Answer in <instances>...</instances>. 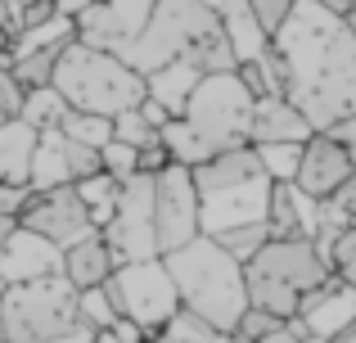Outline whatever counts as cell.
<instances>
[{"mask_svg":"<svg viewBox=\"0 0 356 343\" xmlns=\"http://www.w3.org/2000/svg\"><path fill=\"white\" fill-rule=\"evenodd\" d=\"M145 18L149 14H136V9H127V5L99 0V5H86L81 14H72V36H77V45H86V50L118 54L122 59V50L136 41V32L145 27Z\"/></svg>","mask_w":356,"mask_h":343,"instance_id":"15","label":"cell"},{"mask_svg":"<svg viewBox=\"0 0 356 343\" xmlns=\"http://www.w3.org/2000/svg\"><path fill=\"white\" fill-rule=\"evenodd\" d=\"M266 230H270V239L302 235V217H298V190H293V185H270ZM302 239H307V235H302Z\"/></svg>","mask_w":356,"mask_h":343,"instance_id":"24","label":"cell"},{"mask_svg":"<svg viewBox=\"0 0 356 343\" xmlns=\"http://www.w3.org/2000/svg\"><path fill=\"white\" fill-rule=\"evenodd\" d=\"M18 109H23V86L9 77V68H0V127L14 122Z\"/></svg>","mask_w":356,"mask_h":343,"instance_id":"37","label":"cell"},{"mask_svg":"<svg viewBox=\"0 0 356 343\" xmlns=\"http://www.w3.org/2000/svg\"><path fill=\"white\" fill-rule=\"evenodd\" d=\"M352 226H356V221H352Z\"/></svg>","mask_w":356,"mask_h":343,"instance_id":"51","label":"cell"},{"mask_svg":"<svg viewBox=\"0 0 356 343\" xmlns=\"http://www.w3.org/2000/svg\"><path fill=\"white\" fill-rule=\"evenodd\" d=\"M199 5L221 23V32H226V41H230V54H235V63H252V59H261V54H266L270 36L257 27L248 0H199Z\"/></svg>","mask_w":356,"mask_h":343,"instance_id":"18","label":"cell"},{"mask_svg":"<svg viewBox=\"0 0 356 343\" xmlns=\"http://www.w3.org/2000/svg\"><path fill=\"white\" fill-rule=\"evenodd\" d=\"M339 343H356V330H352V335H343V339H339Z\"/></svg>","mask_w":356,"mask_h":343,"instance_id":"50","label":"cell"},{"mask_svg":"<svg viewBox=\"0 0 356 343\" xmlns=\"http://www.w3.org/2000/svg\"><path fill=\"white\" fill-rule=\"evenodd\" d=\"M45 276H63V253L54 244H45L41 235L14 226L9 239L0 244V289H14V285H32Z\"/></svg>","mask_w":356,"mask_h":343,"instance_id":"16","label":"cell"},{"mask_svg":"<svg viewBox=\"0 0 356 343\" xmlns=\"http://www.w3.org/2000/svg\"><path fill=\"white\" fill-rule=\"evenodd\" d=\"M50 343H95V330H86V326L77 321L68 335H59V339H50Z\"/></svg>","mask_w":356,"mask_h":343,"instance_id":"45","label":"cell"},{"mask_svg":"<svg viewBox=\"0 0 356 343\" xmlns=\"http://www.w3.org/2000/svg\"><path fill=\"white\" fill-rule=\"evenodd\" d=\"M9 230H14V221H9V217H0V244L9 239Z\"/></svg>","mask_w":356,"mask_h":343,"instance_id":"47","label":"cell"},{"mask_svg":"<svg viewBox=\"0 0 356 343\" xmlns=\"http://www.w3.org/2000/svg\"><path fill=\"white\" fill-rule=\"evenodd\" d=\"M298 0H248V9H252V18H257V27L266 36H275V27L289 18V9H293Z\"/></svg>","mask_w":356,"mask_h":343,"instance_id":"36","label":"cell"},{"mask_svg":"<svg viewBox=\"0 0 356 343\" xmlns=\"http://www.w3.org/2000/svg\"><path fill=\"white\" fill-rule=\"evenodd\" d=\"M0 5H9L14 14H23V9H27V5H36V0H0Z\"/></svg>","mask_w":356,"mask_h":343,"instance_id":"46","label":"cell"},{"mask_svg":"<svg viewBox=\"0 0 356 343\" xmlns=\"http://www.w3.org/2000/svg\"><path fill=\"white\" fill-rule=\"evenodd\" d=\"M298 330L307 339H321V343H339L343 335L356 330V294L343 280H325L316 294H307L302 308H298Z\"/></svg>","mask_w":356,"mask_h":343,"instance_id":"14","label":"cell"},{"mask_svg":"<svg viewBox=\"0 0 356 343\" xmlns=\"http://www.w3.org/2000/svg\"><path fill=\"white\" fill-rule=\"evenodd\" d=\"M63 163H68V181L77 185V181H86V176L99 172V150H86V145L63 136Z\"/></svg>","mask_w":356,"mask_h":343,"instance_id":"33","label":"cell"},{"mask_svg":"<svg viewBox=\"0 0 356 343\" xmlns=\"http://www.w3.org/2000/svg\"><path fill=\"white\" fill-rule=\"evenodd\" d=\"M203 72L194 63H167V68L149 72L145 77V99H154L158 109H167V118H181L185 113V99L194 95Z\"/></svg>","mask_w":356,"mask_h":343,"instance_id":"20","label":"cell"},{"mask_svg":"<svg viewBox=\"0 0 356 343\" xmlns=\"http://www.w3.org/2000/svg\"><path fill=\"white\" fill-rule=\"evenodd\" d=\"M36 131L27 122H5L0 127V185H27V168H32Z\"/></svg>","mask_w":356,"mask_h":343,"instance_id":"21","label":"cell"},{"mask_svg":"<svg viewBox=\"0 0 356 343\" xmlns=\"http://www.w3.org/2000/svg\"><path fill=\"white\" fill-rule=\"evenodd\" d=\"M199 239V194H194L190 168H167L154 176V244L158 257Z\"/></svg>","mask_w":356,"mask_h":343,"instance_id":"11","label":"cell"},{"mask_svg":"<svg viewBox=\"0 0 356 343\" xmlns=\"http://www.w3.org/2000/svg\"><path fill=\"white\" fill-rule=\"evenodd\" d=\"M77 326V289L63 276L0 289V343H50Z\"/></svg>","mask_w":356,"mask_h":343,"instance_id":"7","label":"cell"},{"mask_svg":"<svg viewBox=\"0 0 356 343\" xmlns=\"http://www.w3.org/2000/svg\"><path fill=\"white\" fill-rule=\"evenodd\" d=\"M194 194H199V235H226L239 226H266L270 176L261 172L252 145L212 154L208 163L190 168Z\"/></svg>","mask_w":356,"mask_h":343,"instance_id":"4","label":"cell"},{"mask_svg":"<svg viewBox=\"0 0 356 343\" xmlns=\"http://www.w3.org/2000/svg\"><path fill=\"white\" fill-rule=\"evenodd\" d=\"M108 298H113L118 317L131 321V326L145 330V339H154L167 321L181 312L176 303V285L167 276L163 257H149V262H122L113 276H108Z\"/></svg>","mask_w":356,"mask_h":343,"instance_id":"9","label":"cell"},{"mask_svg":"<svg viewBox=\"0 0 356 343\" xmlns=\"http://www.w3.org/2000/svg\"><path fill=\"white\" fill-rule=\"evenodd\" d=\"M77 321L86 330H113V321H118V308H113V298H108V289L99 285V289H81L77 294Z\"/></svg>","mask_w":356,"mask_h":343,"instance_id":"29","label":"cell"},{"mask_svg":"<svg viewBox=\"0 0 356 343\" xmlns=\"http://www.w3.org/2000/svg\"><path fill=\"white\" fill-rule=\"evenodd\" d=\"M118 185L113 176H104V172H95V176H86V181H77L72 190H77V199H81V208L90 212V226L95 230H104L108 226V217H113V208H118Z\"/></svg>","mask_w":356,"mask_h":343,"instance_id":"22","label":"cell"},{"mask_svg":"<svg viewBox=\"0 0 356 343\" xmlns=\"http://www.w3.org/2000/svg\"><path fill=\"white\" fill-rule=\"evenodd\" d=\"M63 113H68V104L59 99V90H54V86H41V90H27V95H23L18 122H27L36 136H41V131H59Z\"/></svg>","mask_w":356,"mask_h":343,"instance_id":"23","label":"cell"},{"mask_svg":"<svg viewBox=\"0 0 356 343\" xmlns=\"http://www.w3.org/2000/svg\"><path fill=\"white\" fill-rule=\"evenodd\" d=\"M113 271H118V262H113V253H108V244H104L99 230H90L86 239H77L72 248H63V280H68L77 294L108 285Z\"/></svg>","mask_w":356,"mask_h":343,"instance_id":"19","label":"cell"},{"mask_svg":"<svg viewBox=\"0 0 356 343\" xmlns=\"http://www.w3.org/2000/svg\"><path fill=\"white\" fill-rule=\"evenodd\" d=\"M99 172L113 176V181H127V176H136V150H131V145L108 141L104 150H99Z\"/></svg>","mask_w":356,"mask_h":343,"instance_id":"35","label":"cell"},{"mask_svg":"<svg viewBox=\"0 0 356 343\" xmlns=\"http://www.w3.org/2000/svg\"><path fill=\"white\" fill-rule=\"evenodd\" d=\"M352 176H356V172H352L348 154H343V145L330 141L325 131H316L312 141L302 145V154H298L293 190L307 194V199H316V203H325V199H334V194H339L343 185L352 181Z\"/></svg>","mask_w":356,"mask_h":343,"instance_id":"13","label":"cell"},{"mask_svg":"<svg viewBox=\"0 0 356 343\" xmlns=\"http://www.w3.org/2000/svg\"><path fill=\"white\" fill-rule=\"evenodd\" d=\"M167 276L176 285V303L181 312H190L194 321H203L217 335H235L239 317L248 312V294H243V266L226 253L221 244H212L208 235L190 239L185 248L163 257Z\"/></svg>","mask_w":356,"mask_h":343,"instance_id":"3","label":"cell"},{"mask_svg":"<svg viewBox=\"0 0 356 343\" xmlns=\"http://www.w3.org/2000/svg\"><path fill=\"white\" fill-rule=\"evenodd\" d=\"M108 335H113L118 343H149V339H145V330L131 326V321H122V317L113 321V330H108Z\"/></svg>","mask_w":356,"mask_h":343,"instance_id":"43","label":"cell"},{"mask_svg":"<svg viewBox=\"0 0 356 343\" xmlns=\"http://www.w3.org/2000/svg\"><path fill=\"white\" fill-rule=\"evenodd\" d=\"M330 203H334V208H339V212H343V217H348V221H356V176H352L348 185H343L339 194H334Z\"/></svg>","mask_w":356,"mask_h":343,"instance_id":"42","label":"cell"},{"mask_svg":"<svg viewBox=\"0 0 356 343\" xmlns=\"http://www.w3.org/2000/svg\"><path fill=\"white\" fill-rule=\"evenodd\" d=\"M59 136H68V141L86 145V150H104L108 141H113V122L108 118H95V113H63L59 122Z\"/></svg>","mask_w":356,"mask_h":343,"instance_id":"27","label":"cell"},{"mask_svg":"<svg viewBox=\"0 0 356 343\" xmlns=\"http://www.w3.org/2000/svg\"><path fill=\"white\" fill-rule=\"evenodd\" d=\"M252 104H257V99L243 90V81L235 72H203L194 95L185 99L181 122L199 136L208 154H226V150L248 145Z\"/></svg>","mask_w":356,"mask_h":343,"instance_id":"8","label":"cell"},{"mask_svg":"<svg viewBox=\"0 0 356 343\" xmlns=\"http://www.w3.org/2000/svg\"><path fill=\"white\" fill-rule=\"evenodd\" d=\"M72 41H77V36H72V18L68 14H54L50 23L18 32L14 54H23V50H63V45H72Z\"/></svg>","mask_w":356,"mask_h":343,"instance_id":"26","label":"cell"},{"mask_svg":"<svg viewBox=\"0 0 356 343\" xmlns=\"http://www.w3.org/2000/svg\"><path fill=\"white\" fill-rule=\"evenodd\" d=\"M266 239H270L266 226H239V230H226V235H212V244H221V248H226V253L243 266L261 244H266Z\"/></svg>","mask_w":356,"mask_h":343,"instance_id":"31","label":"cell"},{"mask_svg":"<svg viewBox=\"0 0 356 343\" xmlns=\"http://www.w3.org/2000/svg\"><path fill=\"white\" fill-rule=\"evenodd\" d=\"M261 172L270 176V185H293V172H298V154L302 145H252Z\"/></svg>","mask_w":356,"mask_h":343,"instance_id":"28","label":"cell"},{"mask_svg":"<svg viewBox=\"0 0 356 343\" xmlns=\"http://www.w3.org/2000/svg\"><path fill=\"white\" fill-rule=\"evenodd\" d=\"M54 63H59V50H23V54L9 59V77H14L18 86H23V95H27V90L50 86Z\"/></svg>","mask_w":356,"mask_h":343,"instance_id":"25","label":"cell"},{"mask_svg":"<svg viewBox=\"0 0 356 343\" xmlns=\"http://www.w3.org/2000/svg\"><path fill=\"white\" fill-rule=\"evenodd\" d=\"M167 168H172V159H167L163 141H158V145H149V150H140V154H136V172H140V176H158V172H167Z\"/></svg>","mask_w":356,"mask_h":343,"instance_id":"39","label":"cell"},{"mask_svg":"<svg viewBox=\"0 0 356 343\" xmlns=\"http://www.w3.org/2000/svg\"><path fill=\"white\" fill-rule=\"evenodd\" d=\"M325 136L343 145V154H348V163H352V172H356V113H352V118H343V122H334Z\"/></svg>","mask_w":356,"mask_h":343,"instance_id":"40","label":"cell"},{"mask_svg":"<svg viewBox=\"0 0 356 343\" xmlns=\"http://www.w3.org/2000/svg\"><path fill=\"white\" fill-rule=\"evenodd\" d=\"M27 199H32V190H27V185H0V217L18 221V212L27 208Z\"/></svg>","mask_w":356,"mask_h":343,"instance_id":"38","label":"cell"},{"mask_svg":"<svg viewBox=\"0 0 356 343\" xmlns=\"http://www.w3.org/2000/svg\"><path fill=\"white\" fill-rule=\"evenodd\" d=\"M99 235H104V244H108L118 266L158 257V244H154V176L136 172L118 185V208Z\"/></svg>","mask_w":356,"mask_h":343,"instance_id":"10","label":"cell"},{"mask_svg":"<svg viewBox=\"0 0 356 343\" xmlns=\"http://www.w3.org/2000/svg\"><path fill=\"white\" fill-rule=\"evenodd\" d=\"M122 63L140 77L167 63H194L199 72H235L226 32L199 0H158L136 41L122 50Z\"/></svg>","mask_w":356,"mask_h":343,"instance_id":"2","label":"cell"},{"mask_svg":"<svg viewBox=\"0 0 356 343\" xmlns=\"http://www.w3.org/2000/svg\"><path fill=\"white\" fill-rule=\"evenodd\" d=\"M54 14H59V9H54V0H36V5H27L23 14H18V32H27V27H41V23H50Z\"/></svg>","mask_w":356,"mask_h":343,"instance_id":"41","label":"cell"},{"mask_svg":"<svg viewBox=\"0 0 356 343\" xmlns=\"http://www.w3.org/2000/svg\"><path fill=\"white\" fill-rule=\"evenodd\" d=\"M348 23H352V32H356V0H352V9H348Z\"/></svg>","mask_w":356,"mask_h":343,"instance_id":"49","label":"cell"},{"mask_svg":"<svg viewBox=\"0 0 356 343\" xmlns=\"http://www.w3.org/2000/svg\"><path fill=\"white\" fill-rule=\"evenodd\" d=\"M312 127L298 113L289 99L266 95L252 104V127H248V145H307L312 141Z\"/></svg>","mask_w":356,"mask_h":343,"instance_id":"17","label":"cell"},{"mask_svg":"<svg viewBox=\"0 0 356 343\" xmlns=\"http://www.w3.org/2000/svg\"><path fill=\"white\" fill-rule=\"evenodd\" d=\"M50 86L59 90V99L72 113H95V118H108V122L127 109H140V99H145V77L140 72H131L118 54L86 50L77 41L59 50Z\"/></svg>","mask_w":356,"mask_h":343,"instance_id":"6","label":"cell"},{"mask_svg":"<svg viewBox=\"0 0 356 343\" xmlns=\"http://www.w3.org/2000/svg\"><path fill=\"white\" fill-rule=\"evenodd\" d=\"M9 59H14V32H9V23L0 18V68H9Z\"/></svg>","mask_w":356,"mask_h":343,"instance_id":"44","label":"cell"},{"mask_svg":"<svg viewBox=\"0 0 356 343\" xmlns=\"http://www.w3.org/2000/svg\"><path fill=\"white\" fill-rule=\"evenodd\" d=\"M14 226L41 235L45 244H54L59 253H63V248H72L77 239H86L90 230H95V226H90V212L81 208V199H77V190H72V185L32 194V199H27V208L18 212Z\"/></svg>","mask_w":356,"mask_h":343,"instance_id":"12","label":"cell"},{"mask_svg":"<svg viewBox=\"0 0 356 343\" xmlns=\"http://www.w3.org/2000/svg\"><path fill=\"white\" fill-rule=\"evenodd\" d=\"M95 343H118V339L108 335V330H99V335H95Z\"/></svg>","mask_w":356,"mask_h":343,"instance_id":"48","label":"cell"},{"mask_svg":"<svg viewBox=\"0 0 356 343\" xmlns=\"http://www.w3.org/2000/svg\"><path fill=\"white\" fill-rule=\"evenodd\" d=\"M325 262H330V276H334V280H343L356 294V226H348L339 239H334Z\"/></svg>","mask_w":356,"mask_h":343,"instance_id":"30","label":"cell"},{"mask_svg":"<svg viewBox=\"0 0 356 343\" xmlns=\"http://www.w3.org/2000/svg\"><path fill=\"white\" fill-rule=\"evenodd\" d=\"M113 141L118 145H131V150H149V145H158V131L140 118V109H127V113L113 118Z\"/></svg>","mask_w":356,"mask_h":343,"instance_id":"32","label":"cell"},{"mask_svg":"<svg viewBox=\"0 0 356 343\" xmlns=\"http://www.w3.org/2000/svg\"><path fill=\"white\" fill-rule=\"evenodd\" d=\"M270 50L289 72L284 99L312 131H330L356 113V32L343 14L325 9L321 0H298L275 27Z\"/></svg>","mask_w":356,"mask_h":343,"instance_id":"1","label":"cell"},{"mask_svg":"<svg viewBox=\"0 0 356 343\" xmlns=\"http://www.w3.org/2000/svg\"><path fill=\"white\" fill-rule=\"evenodd\" d=\"M330 280V266L316 253L312 239L289 235V239H266L257 253L243 262V294L248 308L266 312L275 321H298L307 294H316Z\"/></svg>","mask_w":356,"mask_h":343,"instance_id":"5","label":"cell"},{"mask_svg":"<svg viewBox=\"0 0 356 343\" xmlns=\"http://www.w3.org/2000/svg\"><path fill=\"white\" fill-rule=\"evenodd\" d=\"M280 326H289V321H275V317H266V312H257V308H248L239 317V326H235V335L230 339H243V343H261V339H270Z\"/></svg>","mask_w":356,"mask_h":343,"instance_id":"34","label":"cell"}]
</instances>
